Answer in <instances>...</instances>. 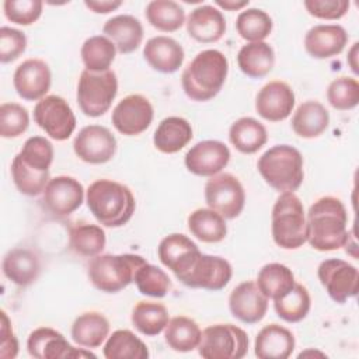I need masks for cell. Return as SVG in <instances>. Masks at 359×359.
Here are the masks:
<instances>
[{
	"instance_id": "cell-1",
	"label": "cell",
	"mask_w": 359,
	"mask_h": 359,
	"mask_svg": "<svg viewBox=\"0 0 359 359\" xmlns=\"http://www.w3.org/2000/svg\"><path fill=\"white\" fill-rule=\"evenodd\" d=\"M307 243L317 251H335L348 240V213L339 198L317 199L306 215Z\"/></svg>"
},
{
	"instance_id": "cell-2",
	"label": "cell",
	"mask_w": 359,
	"mask_h": 359,
	"mask_svg": "<svg viewBox=\"0 0 359 359\" xmlns=\"http://www.w3.org/2000/svg\"><path fill=\"white\" fill-rule=\"evenodd\" d=\"M86 199L93 216L105 227L125 226L136 209L132 191L126 185L107 178L91 182Z\"/></svg>"
},
{
	"instance_id": "cell-3",
	"label": "cell",
	"mask_w": 359,
	"mask_h": 359,
	"mask_svg": "<svg viewBox=\"0 0 359 359\" xmlns=\"http://www.w3.org/2000/svg\"><path fill=\"white\" fill-rule=\"evenodd\" d=\"M229 73V60L217 49L199 52L181 74V86L188 98L209 101L219 94Z\"/></svg>"
},
{
	"instance_id": "cell-4",
	"label": "cell",
	"mask_w": 359,
	"mask_h": 359,
	"mask_svg": "<svg viewBox=\"0 0 359 359\" xmlns=\"http://www.w3.org/2000/svg\"><path fill=\"white\" fill-rule=\"evenodd\" d=\"M264 181L278 192H294L304 180L303 156L290 144H275L257 163Z\"/></svg>"
},
{
	"instance_id": "cell-5",
	"label": "cell",
	"mask_w": 359,
	"mask_h": 359,
	"mask_svg": "<svg viewBox=\"0 0 359 359\" xmlns=\"http://www.w3.org/2000/svg\"><path fill=\"white\" fill-rule=\"evenodd\" d=\"M271 233L283 250H296L307 241V222L303 203L294 192H282L271 215Z\"/></svg>"
},
{
	"instance_id": "cell-6",
	"label": "cell",
	"mask_w": 359,
	"mask_h": 359,
	"mask_svg": "<svg viewBox=\"0 0 359 359\" xmlns=\"http://www.w3.org/2000/svg\"><path fill=\"white\" fill-rule=\"evenodd\" d=\"M146 262L137 254H100L90 259L87 276L95 289L118 293L133 282L136 271Z\"/></svg>"
},
{
	"instance_id": "cell-7",
	"label": "cell",
	"mask_w": 359,
	"mask_h": 359,
	"mask_svg": "<svg viewBox=\"0 0 359 359\" xmlns=\"http://www.w3.org/2000/svg\"><path fill=\"white\" fill-rule=\"evenodd\" d=\"M118 94V79L114 70L101 73L83 70L77 83V104L90 118L104 115Z\"/></svg>"
},
{
	"instance_id": "cell-8",
	"label": "cell",
	"mask_w": 359,
	"mask_h": 359,
	"mask_svg": "<svg viewBox=\"0 0 359 359\" xmlns=\"http://www.w3.org/2000/svg\"><path fill=\"white\" fill-rule=\"evenodd\" d=\"M248 352V335L233 324H213L201 334L198 353L205 359H241Z\"/></svg>"
},
{
	"instance_id": "cell-9",
	"label": "cell",
	"mask_w": 359,
	"mask_h": 359,
	"mask_svg": "<svg viewBox=\"0 0 359 359\" xmlns=\"http://www.w3.org/2000/svg\"><path fill=\"white\" fill-rule=\"evenodd\" d=\"M35 123L53 140H67L76 129V116L69 102L56 94L46 95L34 107Z\"/></svg>"
},
{
	"instance_id": "cell-10",
	"label": "cell",
	"mask_w": 359,
	"mask_h": 359,
	"mask_svg": "<svg viewBox=\"0 0 359 359\" xmlns=\"http://www.w3.org/2000/svg\"><path fill=\"white\" fill-rule=\"evenodd\" d=\"M205 201L208 206L224 219H236L244 209L245 191L237 177L219 172L205 185Z\"/></svg>"
},
{
	"instance_id": "cell-11",
	"label": "cell",
	"mask_w": 359,
	"mask_h": 359,
	"mask_svg": "<svg viewBox=\"0 0 359 359\" xmlns=\"http://www.w3.org/2000/svg\"><path fill=\"white\" fill-rule=\"evenodd\" d=\"M231 276L233 269L226 258L201 252L191 268L177 279L188 287L216 292L226 287Z\"/></svg>"
},
{
	"instance_id": "cell-12",
	"label": "cell",
	"mask_w": 359,
	"mask_h": 359,
	"mask_svg": "<svg viewBox=\"0 0 359 359\" xmlns=\"http://www.w3.org/2000/svg\"><path fill=\"white\" fill-rule=\"evenodd\" d=\"M320 283L335 303H345L358 294V268L341 258L324 259L317 268Z\"/></svg>"
},
{
	"instance_id": "cell-13",
	"label": "cell",
	"mask_w": 359,
	"mask_h": 359,
	"mask_svg": "<svg viewBox=\"0 0 359 359\" xmlns=\"http://www.w3.org/2000/svg\"><path fill=\"white\" fill-rule=\"evenodd\" d=\"M27 351L36 359H70V358H97L87 348H74L62 332L50 327L34 330L27 339Z\"/></svg>"
},
{
	"instance_id": "cell-14",
	"label": "cell",
	"mask_w": 359,
	"mask_h": 359,
	"mask_svg": "<svg viewBox=\"0 0 359 359\" xmlns=\"http://www.w3.org/2000/svg\"><path fill=\"white\" fill-rule=\"evenodd\" d=\"M153 116L154 109L149 98L142 94H129L116 104L111 121L119 133L136 136L151 125Z\"/></svg>"
},
{
	"instance_id": "cell-15",
	"label": "cell",
	"mask_w": 359,
	"mask_h": 359,
	"mask_svg": "<svg viewBox=\"0 0 359 359\" xmlns=\"http://www.w3.org/2000/svg\"><path fill=\"white\" fill-rule=\"evenodd\" d=\"M116 139L111 130L101 125L84 126L73 140L76 156L88 164H104L116 153Z\"/></svg>"
},
{
	"instance_id": "cell-16",
	"label": "cell",
	"mask_w": 359,
	"mask_h": 359,
	"mask_svg": "<svg viewBox=\"0 0 359 359\" xmlns=\"http://www.w3.org/2000/svg\"><path fill=\"white\" fill-rule=\"evenodd\" d=\"M84 201V187L69 175L50 178L42 192L45 208L57 217H65L77 210Z\"/></svg>"
},
{
	"instance_id": "cell-17",
	"label": "cell",
	"mask_w": 359,
	"mask_h": 359,
	"mask_svg": "<svg viewBox=\"0 0 359 359\" xmlns=\"http://www.w3.org/2000/svg\"><path fill=\"white\" fill-rule=\"evenodd\" d=\"M13 84L17 94L25 101H36L46 97L52 84L49 65L38 57L20 63L13 74Z\"/></svg>"
},
{
	"instance_id": "cell-18",
	"label": "cell",
	"mask_w": 359,
	"mask_h": 359,
	"mask_svg": "<svg viewBox=\"0 0 359 359\" xmlns=\"http://www.w3.org/2000/svg\"><path fill=\"white\" fill-rule=\"evenodd\" d=\"M230 150L220 140H202L185 154L184 163L189 172L198 177H213L230 161Z\"/></svg>"
},
{
	"instance_id": "cell-19",
	"label": "cell",
	"mask_w": 359,
	"mask_h": 359,
	"mask_svg": "<svg viewBox=\"0 0 359 359\" xmlns=\"http://www.w3.org/2000/svg\"><path fill=\"white\" fill-rule=\"evenodd\" d=\"M296 97L292 87L280 80L266 83L257 93L255 111L269 122H280L289 118L294 108Z\"/></svg>"
},
{
	"instance_id": "cell-20",
	"label": "cell",
	"mask_w": 359,
	"mask_h": 359,
	"mask_svg": "<svg viewBox=\"0 0 359 359\" xmlns=\"http://www.w3.org/2000/svg\"><path fill=\"white\" fill-rule=\"evenodd\" d=\"M268 297L262 294L257 283L245 280L237 285L229 296V309L234 318L244 324L259 323L268 310Z\"/></svg>"
},
{
	"instance_id": "cell-21",
	"label": "cell",
	"mask_w": 359,
	"mask_h": 359,
	"mask_svg": "<svg viewBox=\"0 0 359 359\" xmlns=\"http://www.w3.org/2000/svg\"><path fill=\"white\" fill-rule=\"evenodd\" d=\"M157 254L161 264L174 272L175 276H180L191 268L201 251L188 236L172 233L160 241Z\"/></svg>"
},
{
	"instance_id": "cell-22",
	"label": "cell",
	"mask_w": 359,
	"mask_h": 359,
	"mask_svg": "<svg viewBox=\"0 0 359 359\" xmlns=\"http://www.w3.org/2000/svg\"><path fill=\"white\" fill-rule=\"evenodd\" d=\"M348 43V32L338 24H318L304 35V49L314 59H330L339 55Z\"/></svg>"
},
{
	"instance_id": "cell-23",
	"label": "cell",
	"mask_w": 359,
	"mask_h": 359,
	"mask_svg": "<svg viewBox=\"0 0 359 359\" xmlns=\"http://www.w3.org/2000/svg\"><path fill=\"white\" fill-rule=\"evenodd\" d=\"M185 24L188 35L201 43L217 42L226 32V18L223 13L210 4L194 8Z\"/></svg>"
},
{
	"instance_id": "cell-24",
	"label": "cell",
	"mask_w": 359,
	"mask_h": 359,
	"mask_svg": "<svg viewBox=\"0 0 359 359\" xmlns=\"http://www.w3.org/2000/svg\"><path fill=\"white\" fill-rule=\"evenodd\" d=\"M143 57L151 69L164 74H171L182 66L185 52L181 43L174 38L157 35L146 42Z\"/></svg>"
},
{
	"instance_id": "cell-25",
	"label": "cell",
	"mask_w": 359,
	"mask_h": 359,
	"mask_svg": "<svg viewBox=\"0 0 359 359\" xmlns=\"http://www.w3.org/2000/svg\"><path fill=\"white\" fill-rule=\"evenodd\" d=\"M296 339L290 330L276 323L259 330L254 341V353L259 359H287L294 351Z\"/></svg>"
},
{
	"instance_id": "cell-26",
	"label": "cell",
	"mask_w": 359,
	"mask_h": 359,
	"mask_svg": "<svg viewBox=\"0 0 359 359\" xmlns=\"http://www.w3.org/2000/svg\"><path fill=\"white\" fill-rule=\"evenodd\" d=\"M39 272V257L29 248H13L3 258V273L17 286H29L38 279Z\"/></svg>"
},
{
	"instance_id": "cell-27",
	"label": "cell",
	"mask_w": 359,
	"mask_h": 359,
	"mask_svg": "<svg viewBox=\"0 0 359 359\" xmlns=\"http://www.w3.org/2000/svg\"><path fill=\"white\" fill-rule=\"evenodd\" d=\"M102 32L109 38L122 55L136 50L143 41V25L130 14H119L105 21Z\"/></svg>"
},
{
	"instance_id": "cell-28",
	"label": "cell",
	"mask_w": 359,
	"mask_h": 359,
	"mask_svg": "<svg viewBox=\"0 0 359 359\" xmlns=\"http://www.w3.org/2000/svg\"><path fill=\"white\" fill-rule=\"evenodd\" d=\"M192 136V126L185 118L167 116L154 130L153 144L161 153L174 154L182 150Z\"/></svg>"
},
{
	"instance_id": "cell-29",
	"label": "cell",
	"mask_w": 359,
	"mask_h": 359,
	"mask_svg": "<svg viewBox=\"0 0 359 359\" xmlns=\"http://www.w3.org/2000/svg\"><path fill=\"white\" fill-rule=\"evenodd\" d=\"M72 339L87 349L101 346L109 337V321L98 311H86L72 324Z\"/></svg>"
},
{
	"instance_id": "cell-30",
	"label": "cell",
	"mask_w": 359,
	"mask_h": 359,
	"mask_svg": "<svg viewBox=\"0 0 359 359\" xmlns=\"http://www.w3.org/2000/svg\"><path fill=\"white\" fill-rule=\"evenodd\" d=\"M330 125V114L318 101L302 102L292 116L293 132L303 139H314L323 135Z\"/></svg>"
},
{
	"instance_id": "cell-31",
	"label": "cell",
	"mask_w": 359,
	"mask_h": 359,
	"mask_svg": "<svg viewBox=\"0 0 359 359\" xmlns=\"http://www.w3.org/2000/svg\"><path fill=\"white\" fill-rule=\"evenodd\" d=\"M237 65L240 70L251 79L265 77L275 65L273 48L265 41L248 42L240 48Z\"/></svg>"
},
{
	"instance_id": "cell-32",
	"label": "cell",
	"mask_w": 359,
	"mask_h": 359,
	"mask_svg": "<svg viewBox=\"0 0 359 359\" xmlns=\"http://www.w3.org/2000/svg\"><path fill=\"white\" fill-rule=\"evenodd\" d=\"M230 143L243 154L257 153L268 140L266 128L251 116L234 121L229 129Z\"/></svg>"
},
{
	"instance_id": "cell-33",
	"label": "cell",
	"mask_w": 359,
	"mask_h": 359,
	"mask_svg": "<svg viewBox=\"0 0 359 359\" xmlns=\"http://www.w3.org/2000/svg\"><path fill=\"white\" fill-rule=\"evenodd\" d=\"M188 229L203 243H220L227 236L226 219L210 208H199L188 216Z\"/></svg>"
},
{
	"instance_id": "cell-34",
	"label": "cell",
	"mask_w": 359,
	"mask_h": 359,
	"mask_svg": "<svg viewBox=\"0 0 359 359\" xmlns=\"http://www.w3.org/2000/svg\"><path fill=\"white\" fill-rule=\"evenodd\" d=\"M198 323L187 316L172 317L164 328V341L175 352H191L201 341Z\"/></svg>"
},
{
	"instance_id": "cell-35",
	"label": "cell",
	"mask_w": 359,
	"mask_h": 359,
	"mask_svg": "<svg viewBox=\"0 0 359 359\" xmlns=\"http://www.w3.org/2000/svg\"><path fill=\"white\" fill-rule=\"evenodd\" d=\"M115 43L105 35H94L87 38L80 49V56L86 70L101 73L111 70V65L116 56Z\"/></svg>"
},
{
	"instance_id": "cell-36",
	"label": "cell",
	"mask_w": 359,
	"mask_h": 359,
	"mask_svg": "<svg viewBox=\"0 0 359 359\" xmlns=\"http://www.w3.org/2000/svg\"><path fill=\"white\" fill-rule=\"evenodd\" d=\"M107 244L105 231L101 226L93 223H77L70 227L69 245L70 250L81 257L93 258L102 252Z\"/></svg>"
},
{
	"instance_id": "cell-37",
	"label": "cell",
	"mask_w": 359,
	"mask_h": 359,
	"mask_svg": "<svg viewBox=\"0 0 359 359\" xmlns=\"http://www.w3.org/2000/svg\"><path fill=\"white\" fill-rule=\"evenodd\" d=\"M102 353L107 359H147V345L130 330H116L105 341Z\"/></svg>"
},
{
	"instance_id": "cell-38",
	"label": "cell",
	"mask_w": 359,
	"mask_h": 359,
	"mask_svg": "<svg viewBox=\"0 0 359 359\" xmlns=\"http://www.w3.org/2000/svg\"><path fill=\"white\" fill-rule=\"evenodd\" d=\"M255 283L265 297L275 300L293 287L294 275L286 265L271 262L258 271Z\"/></svg>"
},
{
	"instance_id": "cell-39",
	"label": "cell",
	"mask_w": 359,
	"mask_h": 359,
	"mask_svg": "<svg viewBox=\"0 0 359 359\" xmlns=\"http://www.w3.org/2000/svg\"><path fill=\"white\" fill-rule=\"evenodd\" d=\"M130 320L133 327L140 334L146 337H154L164 331L165 325L170 321V317L164 304L142 300L133 307Z\"/></svg>"
},
{
	"instance_id": "cell-40",
	"label": "cell",
	"mask_w": 359,
	"mask_h": 359,
	"mask_svg": "<svg viewBox=\"0 0 359 359\" xmlns=\"http://www.w3.org/2000/svg\"><path fill=\"white\" fill-rule=\"evenodd\" d=\"M144 15L151 27L161 32H175L185 22V11L172 0H151L147 3Z\"/></svg>"
},
{
	"instance_id": "cell-41",
	"label": "cell",
	"mask_w": 359,
	"mask_h": 359,
	"mask_svg": "<svg viewBox=\"0 0 359 359\" xmlns=\"http://www.w3.org/2000/svg\"><path fill=\"white\" fill-rule=\"evenodd\" d=\"M273 309L286 323H299L307 317L311 309V297L306 286L294 282L293 287L273 300Z\"/></svg>"
},
{
	"instance_id": "cell-42",
	"label": "cell",
	"mask_w": 359,
	"mask_h": 359,
	"mask_svg": "<svg viewBox=\"0 0 359 359\" xmlns=\"http://www.w3.org/2000/svg\"><path fill=\"white\" fill-rule=\"evenodd\" d=\"M272 18L261 8H245L236 20V29L238 35L248 42H261L272 32Z\"/></svg>"
},
{
	"instance_id": "cell-43",
	"label": "cell",
	"mask_w": 359,
	"mask_h": 359,
	"mask_svg": "<svg viewBox=\"0 0 359 359\" xmlns=\"http://www.w3.org/2000/svg\"><path fill=\"white\" fill-rule=\"evenodd\" d=\"M53 154V146L46 137L32 136L25 140L22 149L15 156L32 170L46 172L52 165Z\"/></svg>"
},
{
	"instance_id": "cell-44",
	"label": "cell",
	"mask_w": 359,
	"mask_h": 359,
	"mask_svg": "<svg viewBox=\"0 0 359 359\" xmlns=\"http://www.w3.org/2000/svg\"><path fill=\"white\" fill-rule=\"evenodd\" d=\"M133 282L142 294L157 299L164 297L171 287L170 276L161 268L149 262L136 271Z\"/></svg>"
},
{
	"instance_id": "cell-45",
	"label": "cell",
	"mask_w": 359,
	"mask_h": 359,
	"mask_svg": "<svg viewBox=\"0 0 359 359\" xmlns=\"http://www.w3.org/2000/svg\"><path fill=\"white\" fill-rule=\"evenodd\" d=\"M11 177L15 188L27 196H36L42 194L50 180L49 171H35L25 165L17 156L11 161Z\"/></svg>"
},
{
	"instance_id": "cell-46",
	"label": "cell",
	"mask_w": 359,
	"mask_h": 359,
	"mask_svg": "<svg viewBox=\"0 0 359 359\" xmlns=\"http://www.w3.org/2000/svg\"><path fill=\"white\" fill-rule=\"evenodd\" d=\"M327 101L338 111L353 109L359 104V81L348 76L334 79L327 88Z\"/></svg>"
},
{
	"instance_id": "cell-47",
	"label": "cell",
	"mask_w": 359,
	"mask_h": 359,
	"mask_svg": "<svg viewBox=\"0 0 359 359\" xmlns=\"http://www.w3.org/2000/svg\"><path fill=\"white\" fill-rule=\"evenodd\" d=\"M29 126V114L17 102H4L0 107V136L4 139L18 137Z\"/></svg>"
},
{
	"instance_id": "cell-48",
	"label": "cell",
	"mask_w": 359,
	"mask_h": 359,
	"mask_svg": "<svg viewBox=\"0 0 359 359\" xmlns=\"http://www.w3.org/2000/svg\"><path fill=\"white\" fill-rule=\"evenodd\" d=\"M41 0H6L3 3L4 15L8 21L18 25H31L42 14Z\"/></svg>"
},
{
	"instance_id": "cell-49",
	"label": "cell",
	"mask_w": 359,
	"mask_h": 359,
	"mask_svg": "<svg viewBox=\"0 0 359 359\" xmlns=\"http://www.w3.org/2000/svg\"><path fill=\"white\" fill-rule=\"evenodd\" d=\"M27 49V36L22 31L1 27L0 28V62L10 63L18 59Z\"/></svg>"
},
{
	"instance_id": "cell-50",
	"label": "cell",
	"mask_w": 359,
	"mask_h": 359,
	"mask_svg": "<svg viewBox=\"0 0 359 359\" xmlns=\"http://www.w3.org/2000/svg\"><path fill=\"white\" fill-rule=\"evenodd\" d=\"M307 13L321 20H339L342 18L351 3L348 0H304Z\"/></svg>"
},
{
	"instance_id": "cell-51",
	"label": "cell",
	"mask_w": 359,
	"mask_h": 359,
	"mask_svg": "<svg viewBox=\"0 0 359 359\" xmlns=\"http://www.w3.org/2000/svg\"><path fill=\"white\" fill-rule=\"evenodd\" d=\"M0 327V358L14 359L18 355V339L13 331L11 321L4 310H1Z\"/></svg>"
},
{
	"instance_id": "cell-52",
	"label": "cell",
	"mask_w": 359,
	"mask_h": 359,
	"mask_svg": "<svg viewBox=\"0 0 359 359\" xmlns=\"http://www.w3.org/2000/svg\"><path fill=\"white\" fill-rule=\"evenodd\" d=\"M84 6L97 14H108L122 6L121 0H86Z\"/></svg>"
},
{
	"instance_id": "cell-53",
	"label": "cell",
	"mask_w": 359,
	"mask_h": 359,
	"mask_svg": "<svg viewBox=\"0 0 359 359\" xmlns=\"http://www.w3.org/2000/svg\"><path fill=\"white\" fill-rule=\"evenodd\" d=\"M215 4L227 11H237L250 4L248 0H215Z\"/></svg>"
},
{
	"instance_id": "cell-54",
	"label": "cell",
	"mask_w": 359,
	"mask_h": 359,
	"mask_svg": "<svg viewBox=\"0 0 359 359\" xmlns=\"http://www.w3.org/2000/svg\"><path fill=\"white\" fill-rule=\"evenodd\" d=\"M358 46H359V43L355 42V43L352 45V48L348 50V57H346L348 65H349L351 70H352L355 74L359 73V70H358Z\"/></svg>"
},
{
	"instance_id": "cell-55",
	"label": "cell",
	"mask_w": 359,
	"mask_h": 359,
	"mask_svg": "<svg viewBox=\"0 0 359 359\" xmlns=\"http://www.w3.org/2000/svg\"><path fill=\"white\" fill-rule=\"evenodd\" d=\"M306 355H318V356H325V353L318 352V351H304V352H302V353L299 355V358H303V356H306Z\"/></svg>"
}]
</instances>
